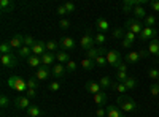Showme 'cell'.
Returning a JSON list of instances; mask_svg holds the SVG:
<instances>
[{
    "label": "cell",
    "mask_w": 159,
    "mask_h": 117,
    "mask_svg": "<svg viewBox=\"0 0 159 117\" xmlns=\"http://www.w3.org/2000/svg\"><path fill=\"white\" fill-rule=\"evenodd\" d=\"M116 105L121 108L123 112H135L140 108L137 101H134L130 97H126V95H119L116 98Z\"/></svg>",
    "instance_id": "cell-1"
},
{
    "label": "cell",
    "mask_w": 159,
    "mask_h": 117,
    "mask_svg": "<svg viewBox=\"0 0 159 117\" xmlns=\"http://www.w3.org/2000/svg\"><path fill=\"white\" fill-rule=\"evenodd\" d=\"M10 89H15L19 94H25L27 92V79H24L21 76H10L7 81Z\"/></svg>",
    "instance_id": "cell-2"
},
{
    "label": "cell",
    "mask_w": 159,
    "mask_h": 117,
    "mask_svg": "<svg viewBox=\"0 0 159 117\" xmlns=\"http://www.w3.org/2000/svg\"><path fill=\"white\" fill-rule=\"evenodd\" d=\"M143 27H145V25H143L139 19H135V18L126 21V29H127L129 32H132V33H135V35H140L142 30H143Z\"/></svg>",
    "instance_id": "cell-3"
},
{
    "label": "cell",
    "mask_w": 159,
    "mask_h": 117,
    "mask_svg": "<svg viewBox=\"0 0 159 117\" xmlns=\"http://www.w3.org/2000/svg\"><path fill=\"white\" fill-rule=\"evenodd\" d=\"M105 57H107V62L111 65V67H118V65L123 62L121 52H119V51H115V49L107 51V54H105Z\"/></svg>",
    "instance_id": "cell-4"
},
{
    "label": "cell",
    "mask_w": 159,
    "mask_h": 117,
    "mask_svg": "<svg viewBox=\"0 0 159 117\" xmlns=\"http://www.w3.org/2000/svg\"><path fill=\"white\" fill-rule=\"evenodd\" d=\"M13 105H15L16 109H27L30 108V98L27 95H18L15 100H13Z\"/></svg>",
    "instance_id": "cell-5"
},
{
    "label": "cell",
    "mask_w": 159,
    "mask_h": 117,
    "mask_svg": "<svg viewBox=\"0 0 159 117\" xmlns=\"http://www.w3.org/2000/svg\"><path fill=\"white\" fill-rule=\"evenodd\" d=\"M156 33H157V32H156L154 27H143L142 33L139 35V40H140V41H148V40L151 41L153 38L156 36Z\"/></svg>",
    "instance_id": "cell-6"
},
{
    "label": "cell",
    "mask_w": 159,
    "mask_h": 117,
    "mask_svg": "<svg viewBox=\"0 0 159 117\" xmlns=\"http://www.w3.org/2000/svg\"><path fill=\"white\" fill-rule=\"evenodd\" d=\"M51 74L54 76V77H65L67 76V68H65V65H62V63H54L52 65V68H51Z\"/></svg>",
    "instance_id": "cell-7"
},
{
    "label": "cell",
    "mask_w": 159,
    "mask_h": 117,
    "mask_svg": "<svg viewBox=\"0 0 159 117\" xmlns=\"http://www.w3.org/2000/svg\"><path fill=\"white\" fill-rule=\"evenodd\" d=\"M0 62H2V65L5 68H15L18 65V60L13 54H3L2 57H0Z\"/></svg>",
    "instance_id": "cell-8"
},
{
    "label": "cell",
    "mask_w": 159,
    "mask_h": 117,
    "mask_svg": "<svg viewBox=\"0 0 159 117\" xmlns=\"http://www.w3.org/2000/svg\"><path fill=\"white\" fill-rule=\"evenodd\" d=\"M45 52H48V51H46V41H43V40H37V43L32 46V54L42 57Z\"/></svg>",
    "instance_id": "cell-9"
},
{
    "label": "cell",
    "mask_w": 159,
    "mask_h": 117,
    "mask_svg": "<svg viewBox=\"0 0 159 117\" xmlns=\"http://www.w3.org/2000/svg\"><path fill=\"white\" fill-rule=\"evenodd\" d=\"M94 44H96V40H94V38H92L89 33H86L84 36H81V40H80V46H81L84 51L92 49V48H94Z\"/></svg>",
    "instance_id": "cell-10"
},
{
    "label": "cell",
    "mask_w": 159,
    "mask_h": 117,
    "mask_svg": "<svg viewBox=\"0 0 159 117\" xmlns=\"http://www.w3.org/2000/svg\"><path fill=\"white\" fill-rule=\"evenodd\" d=\"M105 109H107V117H124L126 115L118 105H108Z\"/></svg>",
    "instance_id": "cell-11"
},
{
    "label": "cell",
    "mask_w": 159,
    "mask_h": 117,
    "mask_svg": "<svg viewBox=\"0 0 159 117\" xmlns=\"http://www.w3.org/2000/svg\"><path fill=\"white\" fill-rule=\"evenodd\" d=\"M10 44H11V49H18V51H19V49L24 46V36L19 35V33L13 35V36L10 38Z\"/></svg>",
    "instance_id": "cell-12"
},
{
    "label": "cell",
    "mask_w": 159,
    "mask_h": 117,
    "mask_svg": "<svg viewBox=\"0 0 159 117\" xmlns=\"http://www.w3.org/2000/svg\"><path fill=\"white\" fill-rule=\"evenodd\" d=\"M51 74V70H49V67H45V65H42L37 71H35V77L38 81H45V79H48V76Z\"/></svg>",
    "instance_id": "cell-13"
},
{
    "label": "cell",
    "mask_w": 159,
    "mask_h": 117,
    "mask_svg": "<svg viewBox=\"0 0 159 117\" xmlns=\"http://www.w3.org/2000/svg\"><path fill=\"white\" fill-rule=\"evenodd\" d=\"M61 48L65 51V52H69V51H72L75 48V40L70 36H64L61 38Z\"/></svg>",
    "instance_id": "cell-14"
},
{
    "label": "cell",
    "mask_w": 159,
    "mask_h": 117,
    "mask_svg": "<svg viewBox=\"0 0 159 117\" xmlns=\"http://www.w3.org/2000/svg\"><path fill=\"white\" fill-rule=\"evenodd\" d=\"M86 92H89V94H92V95H97V94L102 92V87H100V84L96 82V81H88V82H86Z\"/></svg>",
    "instance_id": "cell-15"
},
{
    "label": "cell",
    "mask_w": 159,
    "mask_h": 117,
    "mask_svg": "<svg viewBox=\"0 0 159 117\" xmlns=\"http://www.w3.org/2000/svg\"><path fill=\"white\" fill-rule=\"evenodd\" d=\"M96 27H97V32L105 33V32L110 30V22H108L107 19H103V18H99V19L96 21Z\"/></svg>",
    "instance_id": "cell-16"
},
{
    "label": "cell",
    "mask_w": 159,
    "mask_h": 117,
    "mask_svg": "<svg viewBox=\"0 0 159 117\" xmlns=\"http://www.w3.org/2000/svg\"><path fill=\"white\" fill-rule=\"evenodd\" d=\"M0 10H2V13H11L15 10V2L13 0H0Z\"/></svg>",
    "instance_id": "cell-17"
},
{
    "label": "cell",
    "mask_w": 159,
    "mask_h": 117,
    "mask_svg": "<svg viewBox=\"0 0 159 117\" xmlns=\"http://www.w3.org/2000/svg\"><path fill=\"white\" fill-rule=\"evenodd\" d=\"M27 65H29L30 68H37V70H38V68L43 65V63H42V57H40V56H34V54H32V56L27 59Z\"/></svg>",
    "instance_id": "cell-18"
},
{
    "label": "cell",
    "mask_w": 159,
    "mask_h": 117,
    "mask_svg": "<svg viewBox=\"0 0 159 117\" xmlns=\"http://www.w3.org/2000/svg\"><path fill=\"white\" fill-rule=\"evenodd\" d=\"M148 52L159 57V38H153L150 41V48H148Z\"/></svg>",
    "instance_id": "cell-19"
},
{
    "label": "cell",
    "mask_w": 159,
    "mask_h": 117,
    "mask_svg": "<svg viewBox=\"0 0 159 117\" xmlns=\"http://www.w3.org/2000/svg\"><path fill=\"white\" fill-rule=\"evenodd\" d=\"M56 60V54L54 52H45L42 56V63L45 65V67H49V65H52Z\"/></svg>",
    "instance_id": "cell-20"
},
{
    "label": "cell",
    "mask_w": 159,
    "mask_h": 117,
    "mask_svg": "<svg viewBox=\"0 0 159 117\" xmlns=\"http://www.w3.org/2000/svg\"><path fill=\"white\" fill-rule=\"evenodd\" d=\"M132 15H134L135 19H145L148 15H147V10H145L143 6H135L134 10H132Z\"/></svg>",
    "instance_id": "cell-21"
},
{
    "label": "cell",
    "mask_w": 159,
    "mask_h": 117,
    "mask_svg": "<svg viewBox=\"0 0 159 117\" xmlns=\"http://www.w3.org/2000/svg\"><path fill=\"white\" fill-rule=\"evenodd\" d=\"M56 60L59 62V63H69L70 62V56H69V52H65V51H57L56 52Z\"/></svg>",
    "instance_id": "cell-22"
},
{
    "label": "cell",
    "mask_w": 159,
    "mask_h": 117,
    "mask_svg": "<svg viewBox=\"0 0 159 117\" xmlns=\"http://www.w3.org/2000/svg\"><path fill=\"white\" fill-rule=\"evenodd\" d=\"M140 59H142V57H140L139 51H130V52L126 56V62H127V63H137Z\"/></svg>",
    "instance_id": "cell-23"
},
{
    "label": "cell",
    "mask_w": 159,
    "mask_h": 117,
    "mask_svg": "<svg viewBox=\"0 0 159 117\" xmlns=\"http://www.w3.org/2000/svg\"><path fill=\"white\" fill-rule=\"evenodd\" d=\"M25 112H27L29 117H43V111L38 106H30V108L25 109Z\"/></svg>",
    "instance_id": "cell-24"
},
{
    "label": "cell",
    "mask_w": 159,
    "mask_h": 117,
    "mask_svg": "<svg viewBox=\"0 0 159 117\" xmlns=\"http://www.w3.org/2000/svg\"><path fill=\"white\" fill-rule=\"evenodd\" d=\"M59 48H61V43H57V41H54V40H48L46 41V51L48 52H57L59 51Z\"/></svg>",
    "instance_id": "cell-25"
},
{
    "label": "cell",
    "mask_w": 159,
    "mask_h": 117,
    "mask_svg": "<svg viewBox=\"0 0 159 117\" xmlns=\"http://www.w3.org/2000/svg\"><path fill=\"white\" fill-rule=\"evenodd\" d=\"M80 65H81V68H83V70L91 71L92 68L96 67V62H94V60H91V59H86V57H84L81 62H80Z\"/></svg>",
    "instance_id": "cell-26"
},
{
    "label": "cell",
    "mask_w": 159,
    "mask_h": 117,
    "mask_svg": "<svg viewBox=\"0 0 159 117\" xmlns=\"http://www.w3.org/2000/svg\"><path fill=\"white\" fill-rule=\"evenodd\" d=\"M105 101H107V94H105L103 90H102L100 94L94 95V103H96L97 106H102V105H105Z\"/></svg>",
    "instance_id": "cell-27"
},
{
    "label": "cell",
    "mask_w": 159,
    "mask_h": 117,
    "mask_svg": "<svg viewBox=\"0 0 159 117\" xmlns=\"http://www.w3.org/2000/svg\"><path fill=\"white\" fill-rule=\"evenodd\" d=\"M18 54H19V57H22V59H29V57L32 56V48H29V46H22V48L18 51Z\"/></svg>",
    "instance_id": "cell-28"
},
{
    "label": "cell",
    "mask_w": 159,
    "mask_h": 117,
    "mask_svg": "<svg viewBox=\"0 0 159 117\" xmlns=\"http://www.w3.org/2000/svg\"><path fill=\"white\" fill-rule=\"evenodd\" d=\"M99 84L102 89H111V79H110V76H102L100 79H99Z\"/></svg>",
    "instance_id": "cell-29"
},
{
    "label": "cell",
    "mask_w": 159,
    "mask_h": 117,
    "mask_svg": "<svg viewBox=\"0 0 159 117\" xmlns=\"http://www.w3.org/2000/svg\"><path fill=\"white\" fill-rule=\"evenodd\" d=\"M111 89H115L118 94H121V95H124L126 94V90H127V87L123 84V82H113L111 84Z\"/></svg>",
    "instance_id": "cell-30"
},
{
    "label": "cell",
    "mask_w": 159,
    "mask_h": 117,
    "mask_svg": "<svg viewBox=\"0 0 159 117\" xmlns=\"http://www.w3.org/2000/svg\"><path fill=\"white\" fill-rule=\"evenodd\" d=\"M121 6H123L124 13H127V11H130V13H132V10L135 8V3H134V0H124Z\"/></svg>",
    "instance_id": "cell-31"
},
{
    "label": "cell",
    "mask_w": 159,
    "mask_h": 117,
    "mask_svg": "<svg viewBox=\"0 0 159 117\" xmlns=\"http://www.w3.org/2000/svg\"><path fill=\"white\" fill-rule=\"evenodd\" d=\"M27 89H38V79L35 76H29L27 77Z\"/></svg>",
    "instance_id": "cell-32"
},
{
    "label": "cell",
    "mask_w": 159,
    "mask_h": 117,
    "mask_svg": "<svg viewBox=\"0 0 159 117\" xmlns=\"http://www.w3.org/2000/svg\"><path fill=\"white\" fill-rule=\"evenodd\" d=\"M11 44H10V41H3L2 44H0V52H2V56L3 54H11Z\"/></svg>",
    "instance_id": "cell-33"
},
{
    "label": "cell",
    "mask_w": 159,
    "mask_h": 117,
    "mask_svg": "<svg viewBox=\"0 0 159 117\" xmlns=\"http://www.w3.org/2000/svg\"><path fill=\"white\" fill-rule=\"evenodd\" d=\"M124 86L127 87V90H130V89H135L137 87V79H135V77H127V79H126V82H124Z\"/></svg>",
    "instance_id": "cell-34"
},
{
    "label": "cell",
    "mask_w": 159,
    "mask_h": 117,
    "mask_svg": "<svg viewBox=\"0 0 159 117\" xmlns=\"http://www.w3.org/2000/svg\"><path fill=\"white\" fill-rule=\"evenodd\" d=\"M35 43H37V40H35L34 36H30V35H24V46H29V48H32Z\"/></svg>",
    "instance_id": "cell-35"
},
{
    "label": "cell",
    "mask_w": 159,
    "mask_h": 117,
    "mask_svg": "<svg viewBox=\"0 0 159 117\" xmlns=\"http://www.w3.org/2000/svg\"><path fill=\"white\" fill-rule=\"evenodd\" d=\"M154 24H156V16L148 15L147 18H145V27H153Z\"/></svg>",
    "instance_id": "cell-36"
},
{
    "label": "cell",
    "mask_w": 159,
    "mask_h": 117,
    "mask_svg": "<svg viewBox=\"0 0 159 117\" xmlns=\"http://www.w3.org/2000/svg\"><path fill=\"white\" fill-rule=\"evenodd\" d=\"M127 77H129L127 73H124V71H116V81H118V82H123V84H124Z\"/></svg>",
    "instance_id": "cell-37"
},
{
    "label": "cell",
    "mask_w": 159,
    "mask_h": 117,
    "mask_svg": "<svg viewBox=\"0 0 159 117\" xmlns=\"http://www.w3.org/2000/svg\"><path fill=\"white\" fill-rule=\"evenodd\" d=\"M94 40H96V43H97V44H103L105 41H107V36H105V33L97 32V35L94 36Z\"/></svg>",
    "instance_id": "cell-38"
},
{
    "label": "cell",
    "mask_w": 159,
    "mask_h": 117,
    "mask_svg": "<svg viewBox=\"0 0 159 117\" xmlns=\"http://www.w3.org/2000/svg\"><path fill=\"white\" fill-rule=\"evenodd\" d=\"M150 94L153 97H159V82H154L150 86Z\"/></svg>",
    "instance_id": "cell-39"
},
{
    "label": "cell",
    "mask_w": 159,
    "mask_h": 117,
    "mask_svg": "<svg viewBox=\"0 0 159 117\" xmlns=\"http://www.w3.org/2000/svg\"><path fill=\"white\" fill-rule=\"evenodd\" d=\"M124 40H127V41H130V43H134V41L137 40V35H135V33H132V32H129V30H126V33H124Z\"/></svg>",
    "instance_id": "cell-40"
},
{
    "label": "cell",
    "mask_w": 159,
    "mask_h": 117,
    "mask_svg": "<svg viewBox=\"0 0 159 117\" xmlns=\"http://www.w3.org/2000/svg\"><path fill=\"white\" fill-rule=\"evenodd\" d=\"M124 29H121V27H116L115 30H113V38H124Z\"/></svg>",
    "instance_id": "cell-41"
},
{
    "label": "cell",
    "mask_w": 159,
    "mask_h": 117,
    "mask_svg": "<svg viewBox=\"0 0 159 117\" xmlns=\"http://www.w3.org/2000/svg\"><path fill=\"white\" fill-rule=\"evenodd\" d=\"M94 62H96V65H99V67H105V65L108 63V62H107V57H105V56H99Z\"/></svg>",
    "instance_id": "cell-42"
},
{
    "label": "cell",
    "mask_w": 159,
    "mask_h": 117,
    "mask_svg": "<svg viewBox=\"0 0 159 117\" xmlns=\"http://www.w3.org/2000/svg\"><path fill=\"white\" fill-rule=\"evenodd\" d=\"M8 105H10V100H8V97H7L5 94H2V97H0V106H2V108L5 109Z\"/></svg>",
    "instance_id": "cell-43"
},
{
    "label": "cell",
    "mask_w": 159,
    "mask_h": 117,
    "mask_svg": "<svg viewBox=\"0 0 159 117\" xmlns=\"http://www.w3.org/2000/svg\"><path fill=\"white\" fill-rule=\"evenodd\" d=\"M51 92H57V90L61 89V82L59 81H52L51 84H49V87H48Z\"/></svg>",
    "instance_id": "cell-44"
},
{
    "label": "cell",
    "mask_w": 159,
    "mask_h": 117,
    "mask_svg": "<svg viewBox=\"0 0 159 117\" xmlns=\"http://www.w3.org/2000/svg\"><path fill=\"white\" fill-rule=\"evenodd\" d=\"M148 76L151 77V79H157V76H159V70H157V68H150V70H148Z\"/></svg>",
    "instance_id": "cell-45"
},
{
    "label": "cell",
    "mask_w": 159,
    "mask_h": 117,
    "mask_svg": "<svg viewBox=\"0 0 159 117\" xmlns=\"http://www.w3.org/2000/svg\"><path fill=\"white\" fill-rule=\"evenodd\" d=\"M64 6H65V10H67L69 15H72V13L75 11V3H72V2H65Z\"/></svg>",
    "instance_id": "cell-46"
},
{
    "label": "cell",
    "mask_w": 159,
    "mask_h": 117,
    "mask_svg": "<svg viewBox=\"0 0 159 117\" xmlns=\"http://www.w3.org/2000/svg\"><path fill=\"white\" fill-rule=\"evenodd\" d=\"M76 67H78V63H76V62H73V60H70L67 65H65L67 71H75V70H76Z\"/></svg>",
    "instance_id": "cell-47"
},
{
    "label": "cell",
    "mask_w": 159,
    "mask_h": 117,
    "mask_svg": "<svg viewBox=\"0 0 159 117\" xmlns=\"http://www.w3.org/2000/svg\"><path fill=\"white\" fill-rule=\"evenodd\" d=\"M59 27L61 29H69L70 27V21L69 19H61L59 21Z\"/></svg>",
    "instance_id": "cell-48"
},
{
    "label": "cell",
    "mask_w": 159,
    "mask_h": 117,
    "mask_svg": "<svg viewBox=\"0 0 159 117\" xmlns=\"http://www.w3.org/2000/svg\"><path fill=\"white\" fill-rule=\"evenodd\" d=\"M150 6H151L156 13H159V0H151V2H150Z\"/></svg>",
    "instance_id": "cell-49"
},
{
    "label": "cell",
    "mask_w": 159,
    "mask_h": 117,
    "mask_svg": "<svg viewBox=\"0 0 159 117\" xmlns=\"http://www.w3.org/2000/svg\"><path fill=\"white\" fill-rule=\"evenodd\" d=\"M24 95H27V97L32 100V98H35V95H37V90H35V89H27V92H25Z\"/></svg>",
    "instance_id": "cell-50"
},
{
    "label": "cell",
    "mask_w": 159,
    "mask_h": 117,
    "mask_svg": "<svg viewBox=\"0 0 159 117\" xmlns=\"http://www.w3.org/2000/svg\"><path fill=\"white\" fill-rule=\"evenodd\" d=\"M121 46L124 49H130L132 46H134V43H130V41H127V40H124V38H123V40H121Z\"/></svg>",
    "instance_id": "cell-51"
},
{
    "label": "cell",
    "mask_w": 159,
    "mask_h": 117,
    "mask_svg": "<svg viewBox=\"0 0 159 117\" xmlns=\"http://www.w3.org/2000/svg\"><path fill=\"white\" fill-rule=\"evenodd\" d=\"M116 70H118V71H124V73H127V63L121 62V63H119L118 67H116Z\"/></svg>",
    "instance_id": "cell-52"
},
{
    "label": "cell",
    "mask_w": 159,
    "mask_h": 117,
    "mask_svg": "<svg viewBox=\"0 0 159 117\" xmlns=\"http://www.w3.org/2000/svg\"><path fill=\"white\" fill-rule=\"evenodd\" d=\"M57 15H59V16L69 15V13H67V10H65V6H64V5H59V6H57Z\"/></svg>",
    "instance_id": "cell-53"
},
{
    "label": "cell",
    "mask_w": 159,
    "mask_h": 117,
    "mask_svg": "<svg viewBox=\"0 0 159 117\" xmlns=\"http://www.w3.org/2000/svg\"><path fill=\"white\" fill-rule=\"evenodd\" d=\"M96 115H97V117H107V109L99 108V109L96 111Z\"/></svg>",
    "instance_id": "cell-54"
},
{
    "label": "cell",
    "mask_w": 159,
    "mask_h": 117,
    "mask_svg": "<svg viewBox=\"0 0 159 117\" xmlns=\"http://www.w3.org/2000/svg\"><path fill=\"white\" fill-rule=\"evenodd\" d=\"M139 52H140V57H147V56L150 54V52H148V49H140Z\"/></svg>",
    "instance_id": "cell-55"
},
{
    "label": "cell",
    "mask_w": 159,
    "mask_h": 117,
    "mask_svg": "<svg viewBox=\"0 0 159 117\" xmlns=\"http://www.w3.org/2000/svg\"><path fill=\"white\" fill-rule=\"evenodd\" d=\"M156 82H159V76H157V79H156Z\"/></svg>",
    "instance_id": "cell-56"
}]
</instances>
